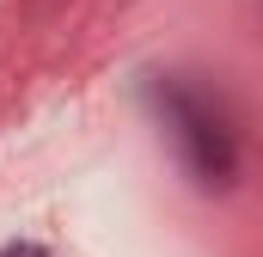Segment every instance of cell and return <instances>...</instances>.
I'll return each instance as SVG.
<instances>
[{"mask_svg":"<svg viewBox=\"0 0 263 257\" xmlns=\"http://www.w3.org/2000/svg\"><path fill=\"white\" fill-rule=\"evenodd\" d=\"M147 98H153L165 135H172L184 172L196 178V190H233V178H239V135L220 117V104L202 98L184 80H153Z\"/></svg>","mask_w":263,"mask_h":257,"instance_id":"6da1fadb","label":"cell"},{"mask_svg":"<svg viewBox=\"0 0 263 257\" xmlns=\"http://www.w3.org/2000/svg\"><path fill=\"white\" fill-rule=\"evenodd\" d=\"M0 257H49V251H43V245H6Z\"/></svg>","mask_w":263,"mask_h":257,"instance_id":"7a4b0ae2","label":"cell"}]
</instances>
